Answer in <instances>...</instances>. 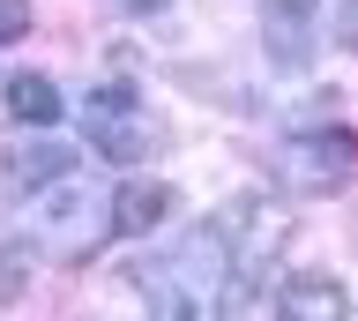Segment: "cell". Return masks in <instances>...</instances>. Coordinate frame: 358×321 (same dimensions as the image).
<instances>
[{
	"label": "cell",
	"instance_id": "obj_3",
	"mask_svg": "<svg viewBox=\"0 0 358 321\" xmlns=\"http://www.w3.org/2000/svg\"><path fill=\"white\" fill-rule=\"evenodd\" d=\"M30 202H38V239L60 254V262H90V254L112 239V194L90 187V180H75V172L52 180V187H38Z\"/></svg>",
	"mask_w": 358,
	"mask_h": 321
},
{
	"label": "cell",
	"instance_id": "obj_1",
	"mask_svg": "<svg viewBox=\"0 0 358 321\" xmlns=\"http://www.w3.org/2000/svg\"><path fill=\"white\" fill-rule=\"evenodd\" d=\"M142 284H150V321H224L231 306H239L217 224H194L187 247H179L164 269H150Z\"/></svg>",
	"mask_w": 358,
	"mask_h": 321
},
{
	"label": "cell",
	"instance_id": "obj_13",
	"mask_svg": "<svg viewBox=\"0 0 358 321\" xmlns=\"http://www.w3.org/2000/svg\"><path fill=\"white\" fill-rule=\"evenodd\" d=\"M268 8H306V0H268Z\"/></svg>",
	"mask_w": 358,
	"mask_h": 321
},
{
	"label": "cell",
	"instance_id": "obj_6",
	"mask_svg": "<svg viewBox=\"0 0 358 321\" xmlns=\"http://www.w3.org/2000/svg\"><path fill=\"white\" fill-rule=\"evenodd\" d=\"M276 314L284 321H351V292H343L336 276L306 269V276H291L284 292H276Z\"/></svg>",
	"mask_w": 358,
	"mask_h": 321
},
{
	"label": "cell",
	"instance_id": "obj_12",
	"mask_svg": "<svg viewBox=\"0 0 358 321\" xmlns=\"http://www.w3.org/2000/svg\"><path fill=\"white\" fill-rule=\"evenodd\" d=\"M343 45L358 52V0H351V8H343Z\"/></svg>",
	"mask_w": 358,
	"mask_h": 321
},
{
	"label": "cell",
	"instance_id": "obj_2",
	"mask_svg": "<svg viewBox=\"0 0 358 321\" xmlns=\"http://www.w3.org/2000/svg\"><path fill=\"white\" fill-rule=\"evenodd\" d=\"M217 239H224V262H231V292H262V276L276 269V254L291 247V209L276 194H239V202H224L217 217Z\"/></svg>",
	"mask_w": 358,
	"mask_h": 321
},
{
	"label": "cell",
	"instance_id": "obj_9",
	"mask_svg": "<svg viewBox=\"0 0 358 321\" xmlns=\"http://www.w3.org/2000/svg\"><path fill=\"white\" fill-rule=\"evenodd\" d=\"M8 187H22V194H38V187H52V180H67V150L60 142H22V150H8Z\"/></svg>",
	"mask_w": 358,
	"mask_h": 321
},
{
	"label": "cell",
	"instance_id": "obj_8",
	"mask_svg": "<svg viewBox=\"0 0 358 321\" xmlns=\"http://www.w3.org/2000/svg\"><path fill=\"white\" fill-rule=\"evenodd\" d=\"M0 97H8V113H15L22 127H60V83H45V75H8Z\"/></svg>",
	"mask_w": 358,
	"mask_h": 321
},
{
	"label": "cell",
	"instance_id": "obj_5",
	"mask_svg": "<svg viewBox=\"0 0 358 321\" xmlns=\"http://www.w3.org/2000/svg\"><path fill=\"white\" fill-rule=\"evenodd\" d=\"M284 180L291 187H343L358 172V135L351 127H306V135L284 142Z\"/></svg>",
	"mask_w": 358,
	"mask_h": 321
},
{
	"label": "cell",
	"instance_id": "obj_4",
	"mask_svg": "<svg viewBox=\"0 0 358 321\" xmlns=\"http://www.w3.org/2000/svg\"><path fill=\"white\" fill-rule=\"evenodd\" d=\"M83 135L97 142V157H112V164H150L157 150H164V127L150 120V105H142L127 83H112V90H97L83 105Z\"/></svg>",
	"mask_w": 358,
	"mask_h": 321
},
{
	"label": "cell",
	"instance_id": "obj_7",
	"mask_svg": "<svg viewBox=\"0 0 358 321\" xmlns=\"http://www.w3.org/2000/svg\"><path fill=\"white\" fill-rule=\"evenodd\" d=\"M164 217H172V187H157V180H134V187L112 194V239H142Z\"/></svg>",
	"mask_w": 358,
	"mask_h": 321
},
{
	"label": "cell",
	"instance_id": "obj_11",
	"mask_svg": "<svg viewBox=\"0 0 358 321\" xmlns=\"http://www.w3.org/2000/svg\"><path fill=\"white\" fill-rule=\"evenodd\" d=\"M120 8H127V15H164L172 0H120Z\"/></svg>",
	"mask_w": 358,
	"mask_h": 321
},
{
	"label": "cell",
	"instance_id": "obj_10",
	"mask_svg": "<svg viewBox=\"0 0 358 321\" xmlns=\"http://www.w3.org/2000/svg\"><path fill=\"white\" fill-rule=\"evenodd\" d=\"M22 292V247H8L0 254V299H15Z\"/></svg>",
	"mask_w": 358,
	"mask_h": 321
}]
</instances>
